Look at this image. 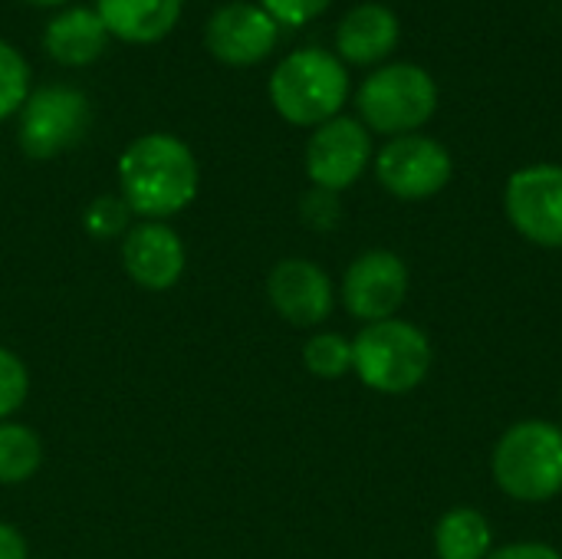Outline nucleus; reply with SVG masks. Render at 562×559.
I'll use <instances>...</instances> for the list:
<instances>
[{
	"label": "nucleus",
	"instance_id": "8",
	"mask_svg": "<svg viewBox=\"0 0 562 559\" xmlns=\"http://www.w3.org/2000/svg\"><path fill=\"white\" fill-rule=\"evenodd\" d=\"M504 214L524 241L562 250V165L517 168L504 188Z\"/></svg>",
	"mask_w": 562,
	"mask_h": 559
},
{
	"label": "nucleus",
	"instance_id": "21",
	"mask_svg": "<svg viewBox=\"0 0 562 559\" xmlns=\"http://www.w3.org/2000/svg\"><path fill=\"white\" fill-rule=\"evenodd\" d=\"M128 217H132V211L122 201V194H99L86 208L82 224L95 241H109V237H125L128 234Z\"/></svg>",
	"mask_w": 562,
	"mask_h": 559
},
{
	"label": "nucleus",
	"instance_id": "1",
	"mask_svg": "<svg viewBox=\"0 0 562 559\" xmlns=\"http://www.w3.org/2000/svg\"><path fill=\"white\" fill-rule=\"evenodd\" d=\"M198 181L201 175L191 148L168 132L135 138L119 158L122 201L145 221H165L184 211L198 194Z\"/></svg>",
	"mask_w": 562,
	"mask_h": 559
},
{
	"label": "nucleus",
	"instance_id": "25",
	"mask_svg": "<svg viewBox=\"0 0 562 559\" xmlns=\"http://www.w3.org/2000/svg\"><path fill=\"white\" fill-rule=\"evenodd\" d=\"M487 559H562V554L550 544H510V547L491 550Z\"/></svg>",
	"mask_w": 562,
	"mask_h": 559
},
{
	"label": "nucleus",
	"instance_id": "19",
	"mask_svg": "<svg viewBox=\"0 0 562 559\" xmlns=\"http://www.w3.org/2000/svg\"><path fill=\"white\" fill-rule=\"evenodd\" d=\"M303 366L316 376V379H342L352 372V339L339 336V333H316L306 346H303Z\"/></svg>",
	"mask_w": 562,
	"mask_h": 559
},
{
	"label": "nucleus",
	"instance_id": "2",
	"mask_svg": "<svg viewBox=\"0 0 562 559\" xmlns=\"http://www.w3.org/2000/svg\"><path fill=\"white\" fill-rule=\"evenodd\" d=\"M349 99L346 63L319 46H303L283 56L270 76L273 109L300 128H316L342 112Z\"/></svg>",
	"mask_w": 562,
	"mask_h": 559
},
{
	"label": "nucleus",
	"instance_id": "5",
	"mask_svg": "<svg viewBox=\"0 0 562 559\" xmlns=\"http://www.w3.org/2000/svg\"><path fill=\"white\" fill-rule=\"evenodd\" d=\"M359 122L379 135H412L438 112V82L418 63H389L366 76L356 92Z\"/></svg>",
	"mask_w": 562,
	"mask_h": 559
},
{
	"label": "nucleus",
	"instance_id": "6",
	"mask_svg": "<svg viewBox=\"0 0 562 559\" xmlns=\"http://www.w3.org/2000/svg\"><path fill=\"white\" fill-rule=\"evenodd\" d=\"M89 122H92V105L86 92L66 82H49L30 92L26 102L20 105L16 142L23 155L43 161L82 142V135L89 132Z\"/></svg>",
	"mask_w": 562,
	"mask_h": 559
},
{
	"label": "nucleus",
	"instance_id": "24",
	"mask_svg": "<svg viewBox=\"0 0 562 559\" xmlns=\"http://www.w3.org/2000/svg\"><path fill=\"white\" fill-rule=\"evenodd\" d=\"M333 0H260V7L280 23V26H303L313 16H319Z\"/></svg>",
	"mask_w": 562,
	"mask_h": 559
},
{
	"label": "nucleus",
	"instance_id": "18",
	"mask_svg": "<svg viewBox=\"0 0 562 559\" xmlns=\"http://www.w3.org/2000/svg\"><path fill=\"white\" fill-rule=\"evenodd\" d=\"M43 465V445L36 432L16 422H0V484H23Z\"/></svg>",
	"mask_w": 562,
	"mask_h": 559
},
{
	"label": "nucleus",
	"instance_id": "17",
	"mask_svg": "<svg viewBox=\"0 0 562 559\" xmlns=\"http://www.w3.org/2000/svg\"><path fill=\"white\" fill-rule=\"evenodd\" d=\"M491 550H494L491 521L474 507H454L435 527L438 559H487Z\"/></svg>",
	"mask_w": 562,
	"mask_h": 559
},
{
	"label": "nucleus",
	"instance_id": "14",
	"mask_svg": "<svg viewBox=\"0 0 562 559\" xmlns=\"http://www.w3.org/2000/svg\"><path fill=\"white\" fill-rule=\"evenodd\" d=\"M402 36V23L385 3H359L336 26V49L342 63L375 66L382 63Z\"/></svg>",
	"mask_w": 562,
	"mask_h": 559
},
{
	"label": "nucleus",
	"instance_id": "23",
	"mask_svg": "<svg viewBox=\"0 0 562 559\" xmlns=\"http://www.w3.org/2000/svg\"><path fill=\"white\" fill-rule=\"evenodd\" d=\"M300 221L310 231H336L339 221H342L339 194L336 191H326V188H310L300 198Z\"/></svg>",
	"mask_w": 562,
	"mask_h": 559
},
{
	"label": "nucleus",
	"instance_id": "16",
	"mask_svg": "<svg viewBox=\"0 0 562 559\" xmlns=\"http://www.w3.org/2000/svg\"><path fill=\"white\" fill-rule=\"evenodd\" d=\"M109 46V30L95 7H69L56 13L43 30V49L59 66H89Z\"/></svg>",
	"mask_w": 562,
	"mask_h": 559
},
{
	"label": "nucleus",
	"instance_id": "10",
	"mask_svg": "<svg viewBox=\"0 0 562 559\" xmlns=\"http://www.w3.org/2000/svg\"><path fill=\"white\" fill-rule=\"evenodd\" d=\"M408 297V267L392 250H366L346 267L342 303L346 310L369 323L392 320Z\"/></svg>",
	"mask_w": 562,
	"mask_h": 559
},
{
	"label": "nucleus",
	"instance_id": "9",
	"mask_svg": "<svg viewBox=\"0 0 562 559\" xmlns=\"http://www.w3.org/2000/svg\"><path fill=\"white\" fill-rule=\"evenodd\" d=\"M372 161V132L352 119L336 115L313 128L306 142V175L313 188L346 191L352 188Z\"/></svg>",
	"mask_w": 562,
	"mask_h": 559
},
{
	"label": "nucleus",
	"instance_id": "11",
	"mask_svg": "<svg viewBox=\"0 0 562 559\" xmlns=\"http://www.w3.org/2000/svg\"><path fill=\"white\" fill-rule=\"evenodd\" d=\"M280 36V23L260 7L247 0L224 3L214 10L204 30V43L214 59L224 66H257L263 63Z\"/></svg>",
	"mask_w": 562,
	"mask_h": 559
},
{
	"label": "nucleus",
	"instance_id": "7",
	"mask_svg": "<svg viewBox=\"0 0 562 559\" xmlns=\"http://www.w3.org/2000/svg\"><path fill=\"white\" fill-rule=\"evenodd\" d=\"M451 175V152L438 138L422 132L389 138L375 155V178L398 201H428L448 188Z\"/></svg>",
	"mask_w": 562,
	"mask_h": 559
},
{
	"label": "nucleus",
	"instance_id": "26",
	"mask_svg": "<svg viewBox=\"0 0 562 559\" xmlns=\"http://www.w3.org/2000/svg\"><path fill=\"white\" fill-rule=\"evenodd\" d=\"M0 559H26V540L13 524L0 521Z\"/></svg>",
	"mask_w": 562,
	"mask_h": 559
},
{
	"label": "nucleus",
	"instance_id": "22",
	"mask_svg": "<svg viewBox=\"0 0 562 559\" xmlns=\"http://www.w3.org/2000/svg\"><path fill=\"white\" fill-rule=\"evenodd\" d=\"M26 392H30V372L23 359L7 346H0V422H7L26 402Z\"/></svg>",
	"mask_w": 562,
	"mask_h": 559
},
{
	"label": "nucleus",
	"instance_id": "15",
	"mask_svg": "<svg viewBox=\"0 0 562 559\" xmlns=\"http://www.w3.org/2000/svg\"><path fill=\"white\" fill-rule=\"evenodd\" d=\"M184 0H95V13L109 36L135 46L158 43L181 16Z\"/></svg>",
	"mask_w": 562,
	"mask_h": 559
},
{
	"label": "nucleus",
	"instance_id": "27",
	"mask_svg": "<svg viewBox=\"0 0 562 559\" xmlns=\"http://www.w3.org/2000/svg\"><path fill=\"white\" fill-rule=\"evenodd\" d=\"M23 3H33V7H59L66 0H23Z\"/></svg>",
	"mask_w": 562,
	"mask_h": 559
},
{
	"label": "nucleus",
	"instance_id": "4",
	"mask_svg": "<svg viewBox=\"0 0 562 559\" xmlns=\"http://www.w3.org/2000/svg\"><path fill=\"white\" fill-rule=\"evenodd\" d=\"M431 343L408 320H382L362 326L352 339V372L359 382L382 395H405L431 372Z\"/></svg>",
	"mask_w": 562,
	"mask_h": 559
},
{
	"label": "nucleus",
	"instance_id": "20",
	"mask_svg": "<svg viewBox=\"0 0 562 559\" xmlns=\"http://www.w3.org/2000/svg\"><path fill=\"white\" fill-rule=\"evenodd\" d=\"M26 96H30V66L7 40H0V122L20 112Z\"/></svg>",
	"mask_w": 562,
	"mask_h": 559
},
{
	"label": "nucleus",
	"instance_id": "13",
	"mask_svg": "<svg viewBox=\"0 0 562 559\" xmlns=\"http://www.w3.org/2000/svg\"><path fill=\"white\" fill-rule=\"evenodd\" d=\"M184 244L165 221H142L122 237V267L142 290H171L184 273Z\"/></svg>",
	"mask_w": 562,
	"mask_h": 559
},
{
	"label": "nucleus",
	"instance_id": "3",
	"mask_svg": "<svg viewBox=\"0 0 562 559\" xmlns=\"http://www.w3.org/2000/svg\"><path fill=\"white\" fill-rule=\"evenodd\" d=\"M491 471L497 488L520 504H543L562 491V428L527 418L510 425L494 455Z\"/></svg>",
	"mask_w": 562,
	"mask_h": 559
},
{
	"label": "nucleus",
	"instance_id": "12",
	"mask_svg": "<svg viewBox=\"0 0 562 559\" xmlns=\"http://www.w3.org/2000/svg\"><path fill=\"white\" fill-rule=\"evenodd\" d=\"M267 297L273 310L290 326H300V329L326 323L336 306V290H333L329 273L319 264L303 260V257H286L270 270Z\"/></svg>",
	"mask_w": 562,
	"mask_h": 559
}]
</instances>
